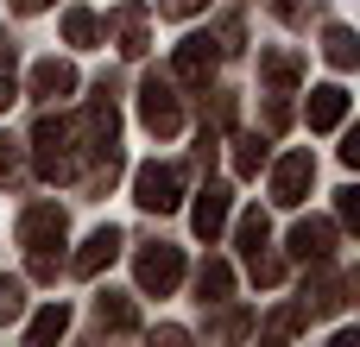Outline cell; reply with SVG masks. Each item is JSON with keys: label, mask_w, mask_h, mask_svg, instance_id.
Instances as JSON below:
<instances>
[{"label": "cell", "mask_w": 360, "mask_h": 347, "mask_svg": "<svg viewBox=\"0 0 360 347\" xmlns=\"http://www.w3.org/2000/svg\"><path fill=\"white\" fill-rule=\"evenodd\" d=\"M133 278H139V291H158V297H171L177 291V278H184V253L177 247H139V259H133Z\"/></svg>", "instance_id": "cell-5"}, {"label": "cell", "mask_w": 360, "mask_h": 347, "mask_svg": "<svg viewBox=\"0 0 360 347\" xmlns=\"http://www.w3.org/2000/svg\"><path fill=\"white\" fill-rule=\"evenodd\" d=\"M228 209H234V190H228V183H209V190H196L190 228H196L202 240H221V228H228Z\"/></svg>", "instance_id": "cell-7"}, {"label": "cell", "mask_w": 360, "mask_h": 347, "mask_svg": "<svg viewBox=\"0 0 360 347\" xmlns=\"http://www.w3.org/2000/svg\"><path fill=\"white\" fill-rule=\"evenodd\" d=\"M259 76H266V95H291L297 76H304V57L297 51H266L259 57Z\"/></svg>", "instance_id": "cell-12"}, {"label": "cell", "mask_w": 360, "mask_h": 347, "mask_svg": "<svg viewBox=\"0 0 360 347\" xmlns=\"http://www.w3.org/2000/svg\"><path fill=\"white\" fill-rule=\"evenodd\" d=\"M335 209H342V221L348 228H360V190L348 183V190H335Z\"/></svg>", "instance_id": "cell-25"}, {"label": "cell", "mask_w": 360, "mask_h": 347, "mask_svg": "<svg viewBox=\"0 0 360 347\" xmlns=\"http://www.w3.org/2000/svg\"><path fill=\"white\" fill-rule=\"evenodd\" d=\"M63 329H70V310H63V303H51V310H38V316H32V329H25V335H32V341H57Z\"/></svg>", "instance_id": "cell-21"}, {"label": "cell", "mask_w": 360, "mask_h": 347, "mask_svg": "<svg viewBox=\"0 0 360 347\" xmlns=\"http://www.w3.org/2000/svg\"><path fill=\"white\" fill-rule=\"evenodd\" d=\"M342 164H348V171L360 164V133H348V139H342Z\"/></svg>", "instance_id": "cell-26"}, {"label": "cell", "mask_w": 360, "mask_h": 347, "mask_svg": "<svg viewBox=\"0 0 360 347\" xmlns=\"http://www.w3.org/2000/svg\"><path fill=\"white\" fill-rule=\"evenodd\" d=\"M19 164H25V158H19V139H6V133H0V183H13V177H19Z\"/></svg>", "instance_id": "cell-23"}, {"label": "cell", "mask_w": 360, "mask_h": 347, "mask_svg": "<svg viewBox=\"0 0 360 347\" xmlns=\"http://www.w3.org/2000/svg\"><path fill=\"white\" fill-rule=\"evenodd\" d=\"M95 322H101V329H114V335H133V329H139V310H133L127 297L101 291V297H95Z\"/></svg>", "instance_id": "cell-16"}, {"label": "cell", "mask_w": 360, "mask_h": 347, "mask_svg": "<svg viewBox=\"0 0 360 347\" xmlns=\"http://www.w3.org/2000/svg\"><path fill=\"white\" fill-rule=\"evenodd\" d=\"M139 120H146V133H158V139H171V133L184 126V107H177V95H171L165 76H146V82H139Z\"/></svg>", "instance_id": "cell-4"}, {"label": "cell", "mask_w": 360, "mask_h": 347, "mask_svg": "<svg viewBox=\"0 0 360 347\" xmlns=\"http://www.w3.org/2000/svg\"><path fill=\"white\" fill-rule=\"evenodd\" d=\"M133 202L146 209V215H171L177 202H184V164H139L133 171Z\"/></svg>", "instance_id": "cell-2"}, {"label": "cell", "mask_w": 360, "mask_h": 347, "mask_svg": "<svg viewBox=\"0 0 360 347\" xmlns=\"http://www.w3.org/2000/svg\"><path fill=\"white\" fill-rule=\"evenodd\" d=\"M70 89H76V70H70V63H57V57L32 63V95H38V101H63Z\"/></svg>", "instance_id": "cell-13"}, {"label": "cell", "mask_w": 360, "mask_h": 347, "mask_svg": "<svg viewBox=\"0 0 360 347\" xmlns=\"http://www.w3.org/2000/svg\"><path fill=\"white\" fill-rule=\"evenodd\" d=\"M196 6H202V0H165V13H171V19H184V13H196Z\"/></svg>", "instance_id": "cell-27"}, {"label": "cell", "mask_w": 360, "mask_h": 347, "mask_svg": "<svg viewBox=\"0 0 360 347\" xmlns=\"http://www.w3.org/2000/svg\"><path fill=\"white\" fill-rule=\"evenodd\" d=\"M63 234H70V221H63L57 202H38V209L19 215V247H25V259H32V278H57Z\"/></svg>", "instance_id": "cell-1"}, {"label": "cell", "mask_w": 360, "mask_h": 347, "mask_svg": "<svg viewBox=\"0 0 360 347\" xmlns=\"http://www.w3.org/2000/svg\"><path fill=\"white\" fill-rule=\"evenodd\" d=\"M291 259H297V266H316V259H335V221H323V215L297 221V228H291Z\"/></svg>", "instance_id": "cell-8"}, {"label": "cell", "mask_w": 360, "mask_h": 347, "mask_svg": "<svg viewBox=\"0 0 360 347\" xmlns=\"http://www.w3.org/2000/svg\"><path fill=\"white\" fill-rule=\"evenodd\" d=\"M63 38H70V44H95V38H101L95 13H89V6H70V13H63Z\"/></svg>", "instance_id": "cell-20"}, {"label": "cell", "mask_w": 360, "mask_h": 347, "mask_svg": "<svg viewBox=\"0 0 360 347\" xmlns=\"http://www.w3.org/2000/svg\"><path fill=\"white\" fill-rule=\"evenodd\" d=\"M19 101V82H13V51H0V114Z\"/></svg>", "instance_id": "cell-24"}, {"label": "cell", "mask_w": 360, "mask_h": 347, "mask_svg": "<svg viewBox=\"0 0 360 347\" xmlns=\"http://www.w3.org/2000/svg\"><path fill=\"white\" fill-rule=\"evenodd\" d=\"M19 310H25V284L19 278H0V322H13Z\"/></svg>", "instance_id": "cell-22"}, {"label": "cell", "mask_w": 360, "mask_h": 347, "mask_svg": "<svg viewBox=\"0 0 360 347\" xmlns=\"http://www.w3.org/2000/svg\"><path fill=\"white\" fill-rule=\"evenodd\" d=\"M196 297H202V303H228V297H234V266H228V259H209V266L196 272Z\"/></svg>", "instance_id": "cell-15"}, {"label": "cell", "mask_w": 360, "mask_h": 347, "mask_svg": "<svg viewBox=\"0 0 360 347\" xmlns=\"http://www.w3.org/2000/svg\"><path fill=\"white\" fill-rule=\"evenodd\" d=\"M323 57H329L335 70H354V63H360L354 32H348V25H329V32H323Z\"/></svg>", "instance_id": "cell-17"}, {"label": "cell", "mask_w": 360, "mask_h": 347, "mask_svg": "<svg viewBox=\"0 0 360 347\" xmlns=\"http://www.w3.org/2000/svg\"><path fill=\"white\" fill-rule=\"evenodd\" d=\"M114 38H120V57H146V6H120Z\"/></svg>", "instance_id": "cell-14"}, {"label": "cell", "mask_w": 360, "mask_h": 347, "mask_svg": "<svg viewBox=\"0 0 360 347\" xmlns=\"http://www.w3.org/2000/svg\"><path fill=\"white\" fill-rule=\"evenodd\" d=\"M13 6H19V13H44L51 0H13Z\"/></svg>", "instance_id": "cell-28"}, {"label": "cell", "mask_w": 360, "mask_h": 347, "mask_svg": "<svg viewBox=\"0 0 360 347\" xmlns=\"http://www.w3.org/2000/svg\"><path fill=\"white\" fill-rule=\"evenodd\" d=\"M310 183H316V158H310V152H285V158L272 164V202H278V209H297V202L310 196Z\"/></svg>", "instance_id": "cell-6"}, {"label": "cell", "mask_w": 360, "mask_h": 347, "mask_svg": "<svg viewBox=\"0 0 360 347\" xmlns=\"http://www.w3.org/2000/svg\"><path fill=\"white\" fill-rule=\"evenodd\" d=\"M348 278L342 272H329V259H316V278H310V291H304V316H335L348 297Z\"/></svg>", "instance_id": "cell-10"}, {"label": "cell", "mask_w": 360, "mask_h": 347, "mask_svg": "<svg viewBox=\"0 0 360 347\" xmlns=\"http://www.w3.org/2000/svg\"><path fill=\"white\" fill-rule=\"evenodd\" d=\"M310 133H335L342 120H348V89L342 82H323V89H310Z\"/></svg>", "instance_id": "cell-11"}, {"label": "cell", "mask_w": 360, "mask_h": 347, "mask_svg": "<svg viewBox=\"0 0 360 347\" xmlns=\"http://www.w3.org/2000/svg\"><path fill=\"white\" fill-rule=\"evenodd\" d=\"M259 164H266V139L259 133H240L234 139V177H259Z\"/></svg>", "instance_id": "cell-19"}, {"label": "cell", "mask_w": 360, "mask_h": 347, "mask_svg": "<svg viewBox=\"0 0 360 347\" xmlns=\"http://www.w3.org/2000/svg\"><path fill=\"white\" fill-rule=\"evenodd\" d=\"M215 63H221V44H215L209 32H190V38L171 51V82H184V89H202V82L215 76Z\"/></svg>", "instance_id": "cell-3"}, {"label": "cell", "mask_w": 360, "mask_h": 347, "mask_svg": "<svg viewBox=\"0 0 360 347\" xmlns=\"http://www.w3.org/2000/svg\"><path fill=\"white\" fill-rule=\"evenodd\" d=\"M234 234H240V253H247V259H253V253H266V247H272V221H266V215H259V209H247V215H240V228H234Z\"/></svg>", "instance_id": "cell-18"}, {"label": "cell", "mask_w": 360, "mask_h": 347, "mask_svg": "<svg viewBox=\"0 0 360 347\" xmlns=\"http://www.w3.org/2000/svg\"><path fill=\"white\" fill-rule=\"evenodd\" d=\"M120 247H127V240H120V228H95V234L82 240V253L70 259V272H76V278H95L101 266H114V259H120Z\"/></svg>", "instance_id": "cell-9"}]
</instances>
